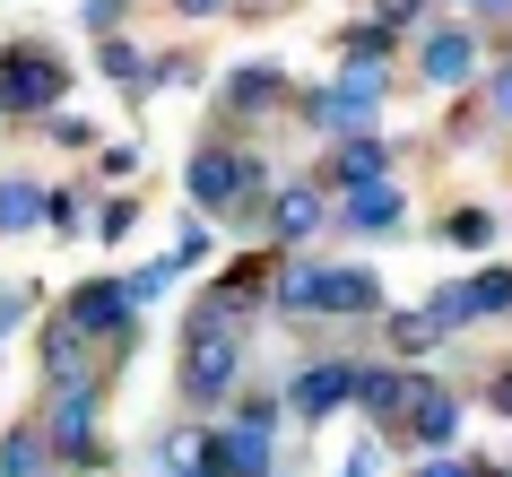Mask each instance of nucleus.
Here are the masks:
<instances>
[{
  "label": "nucleus",
  "mask_w": 512,
  "mask_h": 477,
  "mask_svg": "<svg viewBox=\"0 0 512 477\" xmlns=\"http://www.w3.org/2000/svg\"><path fill=\"white\" fill-rule=\"evenodd\" d=\"M417 451H452L460 434V399L443 391V382H426V373H408V399H400V417H391Z\"/></svg>",
  "instance_id": "nucleus-4"
},
{
  "label": "nucleus",
  "mask_w": 512,
  "mask_h": 477,
  "mask_svg": "<svg viewBox=\"0 0 512 477\" xmlns=\"http://www.w3.org/2000/svg\"><path fill=\"white\" fill-rule=\"evenodd\" d=\"M486 399H495V408H504V417H512V373H504V382H495V391H486Z\"/></svg>",
  "instance_id": "nucleus-30"
},
{
  "label": "nucleus",
  "mask_w": 512,
  "mask_h": 477,
  "mask_svg": "<svg viewBox=\"0 0 512 477\" xmlns=\"http://www.w3.org/2000/svg\"><path fill=\"white\" fill-rule=\"evenodd\" d=\"M287 399H296L304 425H322L330 408H348V399H356V356H313V365L296 373V391H287Z\"/></svg>",
  "instance_id": "nucleus-5"
},
{
  "label": "nucleus",
  "mask_w": 512,
  "mask_h": 477,
  "mask_svg": "<svg viewBox=\"0 0 512 477\" xmlns=\"http://www.w3.org/2000/svg\"><path fill=\"white\" fill-rule=\"evenodd\" d=\"M339 226H348V235H400V226H408V191L391 183V174L339 191Z\"/></svg>",
  "instance_id": "nucleus-6"
},
{
  "label": "nucleus",
  "mask_w": 512,
  "mask_h": 477,
  "mask_svg": "<svg viewBox=\"0 0 512 477\" xmlns=\"http://www.w3.org/2000/svg\"><path fill=\"white\" fill-rule=\"evenodd\" d=\"M417 70H426V87H460L469 70H478V35H469V27H443V35H426Z\"/></svg>",
  "instance_id": "nucleus-8"
},
{
  "label": "nucleus",
  "mask_w": 512,
  "mask_h": 477,
  "mask_svg": "<svg viewBox=\"0 0 512 477\" xmlns=\"http://www.w3.org/2000/svg\"><path fill=\"white\" fill-rule=\"evenodd\" d=\"M209 252H217V243H209V226H191V235L174 243V269H183V261H209Z\"/></svg>",
  "instance_id": "nucleus-25"
},
{
  "label": "nucleus",
  "mask_w": 512,
  "mask_h": 477,
  "mask_svg": "<svg viewBox=\"0 0 512 477\" xmlns=\"http://www.w3.org/2000/svg\"><path fill=\"white\" fill-rule=\"evenodd\" d=\"M79 18H87V27H96V35H113V27H122V18H131V0H87Z\"/></svg>",
  "instance_id": "nucleus-22"
},
{
  "label": "nucleus",
  "mask_w": 512,
  "mask_h": 477,
  "mask_svg": "<svg viewBox=\"0 0 512 477\" xmlns=\"http://www.w3.org/2000/svg\"><path fill=\"white\" fill-rule=\"evenodd\" d=\"M44 131H53L61 148H87V139H96V131H87V122H79V113H44Z\"/></svg>",
  "instance_id": "nucleus-23"
},
{
  "label": "nucleus",
  "mask_w": 512,
  "mask_h": 477,
  "mask_svg": "<svg viewBox=\"0 0 512 477\" xmlns=\"http://www.w3.org/2000/svg\"><path fill=\"white\" fill-rule=\"evenodd\" d=\"M382 174H391V148L365 131H348L339 157H322V191H356V183H382Z\"/></svg>",
  "instance_id": "nucleus-7"
},
{
  "label": "nucleus",
  "mask_w": 512,
  "mask_h": 477,
  "mask_svg": "<svg viewBox=\"0 0 512 477\" xmlns=\"http://www.w3.org/2000/svg\"><path fill=\"white\" fill-rule=\"evenodd\" d=\"M209 304H226L235 321H252L261 304H270V269H261V261H235V269H226V278L209 287Z\"/></svg>",
  "instance_id": "nucleus-10"
},
{
  "label": "nucleus",
  "mask_w": 512,
  "mask_h": 477,
  "mask_svg": "<svg viewBox=\"0 0 512 477\" xmlns=\"http://www.w3.org/2000/svg\"><path fill=\"white\" fill-rule=\"evenodd\" d=\"M443 235H452L460 252H486V243H495V217H486V209H452V226H443Z\"/></svg>",
  "instance_id": "nucleus-20"
},
{
  "label": "nucleus",
  "mask_w": 512,
  "mask_h": 477,
  "mask_svg": "<svg viewBox=\"0 0 512 477\" xmlns=\"http://www.w3.org/2000/svg\"><path fill=\"white\" fill-rule=\"evenodd\" d=\"M495 113H512V61H504V79H495Z\"/></svg>",
  "instance_id": "nucleus-29"
},
{
  "label": "nucleus",
  "mask_w": 512,
  "mask_h": 477,
  "mask_svg": "<svg viewBox=\"0 0 512 477\" xmlns=\"http://www.w3.org/2000/svg\"><path fill=\"white\" fill-rule=\"evenodd\" d=\"M0 477H53V443L18 425V434H0Z\"/></svg>",
  "instance_id": "nucleus-15"
},
{
  "label": "nucleus",
  "mask_w": 512,
  "mask_h": 477,
  "mask_svg": "<svg viewBox=\"0 0 512 477\" xmlns=\"http://www.w3.org/2000/svg\"><path fill=\"white\" fill-rule=\"evenodd\" d=\"M382 330H391V347H426V339H443V330H434V313H382Z\"/></svg>",
  "instance_id": "nucleus-21"
},
{
  "label": "nucleus",
  "mask_w": 512,
  "mask_h": 477,
  "mask_svg": "<svg viewBox=\"0 0 512 477\" xmlns=\"http://www.w3.org/2000/svg\"><path fill=\"white\" fill-rule=\"evenodd\" d=\"M278 87H287V79H278L270 61H243L235 79H226V113H235V122H252V113L278 105Z\"/></svg>",
  "instance_id": "nucleus-11"
},
{
  "label": "nucleus",
  "mask_w": 512,
  "mask_h": 477,
  "mask_svg": "<svg viewBox=\"0 0 512 477\" xmlns=\"http://www.w3.org/2000/svg\"><path fill=\"white\" fill-rule=\"evenodd\" d=\"M96 235H105V243H122V235H131V200H105V217H96Z\"/></svg>",
  "instance_id": "nucleus-24"
},
{
  "label": "nucleus",
  "mask_w": 512,
  "mask_h": 477,
  "mask_svg": "<svg viewBox=\"0 0 512 477\" xmlns=\"http://www.w3.org/2000/svg\"><path fill=\"white\" fill-rule=\"evenodd\" d=\"M382 87H391V70L382 61H356L348 79H339V96H304V122H322V131H365L374 122V105H382Z\"/></svg>",
  "instance_id": "nucleus-3"
},
{
  "label": "nucleus",
  "mask_w": 512,
  "mask_h": 477,
  "mask_svg": "<svg viewBox=\"0 0 512 477\" xmlns=\"http://www.w3.org/2000/svg\"><path fill=\"white\" fill-rule=\"evenodd\" d=\"M478 9H512V0H478Z\"/></svg>",
  "instance_id": "nucleus-31"
},
{
  "label": "nucleus",
  "mask_w": 512,
  "mask_h": 477,
  "mask_svg": "<svg viewBox=\"0 0 512 477\" xmlns=\"http://www.w3.org/2000/svg\"><path fill=\"white\" fill-rule=\"evenodd\" d=\"M322 313H382L374 269H330V278H322Z\"/></svg>",
  "instance_id": "nucleus-12"
},
{
  "label": "nucleus",
  "mask_w": 512,
  "mask_h": 477,
  "mask_svg": "<svg viewBox=\"0 0 512 477\" xmlns=\"http://www.w3.org/2000/svg\"><path fill=\"white\" fill-rule=\"evenodd\" d=\"M495 477H512V469H495Z\"/></svg>",
  "instance_id": "nucleus-32"
},
{
  "label": "nucleus",
  "mask_w": 512,
  "mask_h": 477,
  "mask_svg": "<svg viewBox=\"0 0 512 477\" xmlns=\"http://www.w3.org/2000/svg\"><path fill=\"white\" fill-rule=\"evenodd\" d=\"M174 9H183V18H217V9H226V0H174Z\"/></svg>",
  "instance_id": "nucleus-28"
},
{
  "label": "nucleus",
  "mask_w": 512,
  "mask_h": 477,
  "mask_svg": "<svg viewBox=\"0 0 512 477\" xmlns=\"http://www.w3.org/2000/svg\"><path fill=\"white\" fill-rule=\"evenodd\" d=\"M322 278H330V269L296 261V269H287V278H278V304H287V313H322Z\"/></svg>",
  "instance_id": "nucleus-17"
},
{
  "label": "nucleus",
  "mask_w": 512,
  "mask_h": 477,
  "mask_svg": "<svg viewBox=\"0 0 512 477\" xmlns=\"http://www.w3.org/2000/svg\"><path fill=\"white\" fill-rule=\"evenodd\" d=\"M322 217H330L322 183H296V191H278V209H270V235H278V243H304V235H322Z\"/></svg>",
  "instance_id": "nucleus-9"
},
{
  "label": "nucleus",
  "mask_w": 512,
  "mask_h": 477,
  "mask_svg": "<svg viewBox=\"0 0 512 477\" xmlns=\"http://www.w3.org/2000/svg\"><path fill=\"white\" fill-rule=\"evenodd\" d=\"M460 304H469V321H504L512 313V269H478L460 287Z\"/></svg>",
  "instance_id": "nucleus-16"
},
{
  "label": "nucleus",
  "mask_w": 512,
  "mask_h": 477,
  "mask_svg": "<svg viewBox=\"0 0 512 477\" xmlns=\"http://www.w3.org/2000/svg\"><path fill=\"white\" fill-rule=\"evenodd\" d=\"M339 53H348V61H391V53H400V27H391V18H382V27H348V35H339Z\"/></svg>",
  "instance_id": "nucleus-18"
},
{
  "label": "nucleus",
  "mask_w": 512,
  "mask_h": 477,
  "mask_svg": "<svg viewBox=\"0 0 512 477\" xmlns=\"http://www.w3.org/2000/svg\"><path fill=\"white\" fill-rule=\"evenodd\" d=\"M426 477H486V469H469V460H434Z\"/></svg>",
  "instance_id": "nucleus-27"
},
{
  "label": "nucleus",
  "mask_w": 512,
  "mask_h": 477,
  "mask_svg": "<svg viewBox=\"0 0 512 477\" xmlns=\"http://www.w3.org/2000/svg\"><path fill=\"white\" fill-rule=\"evenodd\" d=\"M96 70H105V79H122V87H139V79H148L139 44H122V35H105V44H96Z\"/></svg>",
  "instance_id": "nucleus-19"
},
{
  "label": "nucleus",
  "mask_w": 512,
  "mask_h": 477,
  "mask_svg": "<svg viewBox=\"0 0 512 477\" xmlns=\"http://www.w3.org/2000/svg\"><path fill=\"white\" fill-rule=\"evenodd\" d=\"M27 226H44V183L0 174V235H27Z\"/></svg>",
  "instance_id": "nucleus-14"
},
{
  "label": "nucleus",
  "mask_w": 512,
  "mask_h": 477,
  "mask_svg": "<svg viewBox=\"0 0 512 477\" xmlns=\"http://www.w3.org/2000/svg\"><path fill=\"white\" fill-rule=\"evenodd\" d=\"M70 96V70H61L53 44H35V35H18V44H0V113H44Z\"/></svg>",
  "instance_id": "nucleus-2"
},
{
  "label": "nucleus",
  "mask_w": 512,
  "mask_h": 477,
  "mask_svg": "<svg viewBox=\"0 0 512 477\" xmlns=\"http://www.w3.org/2000/svg\"><path fill=\"white\" fill-rule=\"evenodd\" d=\"M235 382H243V321L200 295L183 321V399L191 408H226Z\"/></svg>",
  "instance_id": "nucleus-1"
},
{
  "label": "nucleus",
  "mask_w": 512,
  "mask_h": 477,
  "mask_svg": "<svg viewBox=\"0 0 512 477\" xmlns=\"http://www.w3.org/2000/svg\"><path fill=\"white\" fill-rule=\"evenodd\" d=\"M356 399H365V417H374V425H391V417H400V399H408V373L356 365Z\"/></svg>",
  "instance_id": "nucleus-13"
},
{
  "label": "nucleus",
  "mask_w": 512,
  "mask_h": 477,
  "mask_svg": "<svg viewBox=\"0 0 512 477\" xmlns=\"http://www.w3.org/2000/svg\"><path fill=\"white\" fill-rule=\"evenodd\" d=\"M374 9H382V18H391V27L408 35V27H417V9H426V0H374Z\"/></svg>",
  "instance_id": "nucleus-26"
}]
</instances>
